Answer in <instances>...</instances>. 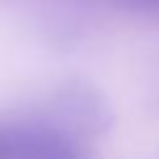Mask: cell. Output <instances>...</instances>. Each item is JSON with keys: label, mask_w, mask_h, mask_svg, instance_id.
Returning a JSON list of instances; mask_svg holds the SVG:
<instances>
[{"label": "cell", "mask_w": 159, "mask_h": 159, "mask_svg": "<svg viewBox=\"0 0 159 159\" xmlns=\"http://www.w3.org/2000/svg\"><path fill=\"white\" fill-rule=\"evenodd\" d=\"M0 159H89L80 142L50 119L0 122Z\"/></svg>", "instance_id": "obj_1"}]
</instances>
